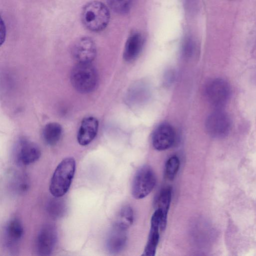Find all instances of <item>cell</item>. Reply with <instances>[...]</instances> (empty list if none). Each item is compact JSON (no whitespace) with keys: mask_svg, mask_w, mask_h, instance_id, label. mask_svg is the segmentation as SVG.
<instances>
[{"mask_svg":"<svg viewBox=\"0 0 256 256\" xmlns=\"http://www.w3.org/2000/svg\"><path fill=\"white\" fill-rule=\"evenodd\" d=\"M76 169L72 157L63 159L56 168L50 180L49 190L53 196L62 197L68 192Z\"/></svg>","mask_w":256,"mask_h":256,"instance_id":"6da1fadb","label":"cell"},{"mask_svg":"<svg viewBox=\"0 0 256 256\" xmlns=\"http://www.w3.org/2000/svg\"><path fill=\"white\" fill-rule=\"evenodd\" d=\"M81 19L88 30L93 32H99L107 26L110 19V13L104 4L93 0L84 6Z\"/></svg>","mask_w":256,"mask_h":256,"instance_id":"7a4b0ae2","label":"cell"},{"mask_svg":"<svg viewBox=\"0 0 256 256\" xmlns=\"http://www.w3.org/2000/svg\"><path fill=\"white\" fill-rule=\"evenodd\" d=\"M70 80L76 91L82 94H88L95 90L98 76L96 70L92 62L77 63L72 68Z\"/></svg>","mask_w":256,"mask_h":256,"instance_id":"3957f363","label":"cell"},{"mask_svg":"<svg viewBox=\"0 0 256 256\" xmlns=\"http://www.w3.org/2000/svg\"><path fill=\"white\" fill-rule=\"evenodd\" d=\"M156 182L154 172L148 166H144L136 173L132 187V196L142 199L148 195L153 190Z\"/></svg>","mask_w":256,"mask_h":256,"instance_id":"277c9868","label":"cell"},{"mask_svg":"<svg viewBox=\"0 0 256 256\" xmlns=\"http://www.w3.org/2000/svg\"><path fill=\"white\" fill-rule=\"evenodd\" d=\"M204 90L208 101L216 109H221L225 106L231 94L229 84L220 78H214L208 82Z\"/></svg>","mask_w":256,"mask_h":256,"instance_id":"5b68a950","label":"cell"},{"mask_svg":"<svg viewBox=\"0 0 256 256\" xmlns=\"http://www.w3.org/2000/svg\"><path fill=\"white\" fill-rule=\"evenodd\" d=\"M41 152L34 142L21 138L16 143L14 150V159L20 165L26 166L34 163L40 158Z\"/></svg>","mask_w":256,"mask_h":256,"instance_id":"8992f818","label":"cell"},{"mask_svg":"<svg viewBox=\"0 0 256 256\" xmlns=\"http://www.w3.org/2000/svg\"><path fill=\"white\" fill-rule=\"evenodd\" d=\"M206 128L208 134L214 138L226 136L231 128V120L228 114L221 109H216L207 118Z\"/></svg>","mask_w":256,"mask_h":256,"instance_id":"52a82bcc","label":"cell"},{"mask_svg":"<svg viewBox=\"0 0 256 256\" xmlns=\"http://www.w3.org/2000/svg\"><path fill=\"white\" fill-rule=\"evenodd\" d=\"M72 54L77 63H91L96 55V44L90 37H81L72 44Z\"/></svg>","mask_w":256,"mask_h":256,"instance_id":"ba28073f","label":"cell"},{"mask_svg":"<svg viewBox=\"0 0 256 256\" xmlns=\"http://www.w3.org/2000/svg\"><path fill=\"white\" fill-rule=\"evenodd\" d=\"M58 242L56 227L50 224L44 226L40 230L36 242V250L40 256L50 255L55 249Z\"/></svg>","mask_w":256,"mask_h":256,"instance_id":"9c48e42d","label":"cell"},{"mask_svg":"<svg viewBox=\"0 0 256 256\" xmlns=\"http://www.w3.org/2000/svg\"><path fill=\"white\" fill-rule=\"evenodd\" d=\"M24 233V227L19 219L12 218L8 222L4 230V243L8 251L12 254L16 252Z\"/></svg>","mask_w":256,"mask_h":256,"instance_id":"30bf717a","label":"cell"},{"mask_svg":"<svg viewBox=\"0 0 256 256\" xmlns=\"http://www.w3.org/2000/svg\"><path fill=\"white\" fill-rule=\"evenodd\" d=\"M176 134L173 128L164 124L159 126L152 136V144L158 150H164L170 148L174 144Z\"/></svg>","mask_w":256,"mask_h":256,"instance_id":"8fae6325","label":"cell"},{"mask_svg":"<svg viewBox=\"0 0 256 256\" xmlns=\"http://www.w3.org/2000/svg\"><path fill=\"white\" fill-rule=\"evenodd\" d=\"M162 212L159 209H156L150 220V228L148 239L142 255L154 256L160 240L159 228L162 221Z\"/></svg>","mask_w":256,"mask_h":256,"instance_id":"7c38bea8","label":"cell"},{"mask_svg":"<svg viewBox=\"0 0 256 256\" xmlns=\"http://www.w3.org/2000/svg\"><path fill=\"white\" fill-rule=\"evenodd\" d=\"M98 129V121L94 116L84 118L77 134L78 143L82 146L89 144L96 138Z\"/></svg>","mask_w":256,"mask_h":256,"instance_id":"4fadbf2b","label":"cell"},{"mask_svg":"<svg viewBox=\"0 0 256 256\" xmlns=\"http://www.w3.org/2000/svg\"><path fill=\"white\" fill-rule=\"evenodd\" d=\"M126 230L114 224L106 240V248L110 254H115L122 250L127 241Z\"/></svg>","mask_w":256,"mask_h":256,"instance_id":"5bb4252c","label":"cell"},{"mask_svg":"<svg viewBox=\"0 0 256 256\" xmlns=\"http://www.w3.org/2000/svg\"><path fill=\"white\" fill-rule=\"evenodd\" d=\"M144 44L141 34L135 32L131 34L125 44L123 56L126 62L134 60L140 52Z\"/></svg>","mask_w":256,"mask_h":256,"instance_id":"9a60e30c","label":"cell"},{"mask_svg":"<svg viewBox=\"0 0 256 256\" xmlns=\"http://www.w3.org/2000/svg\"><path fill=\"white\" fill-rule=\"evenodd\" d=\"M172 196V188L166 186L161 190L156 201V209H159L162 212V216L160 230L162 231L164 230L166 227L168 214L170 206Z\"/></svg>","mask_w":256,"mask_h":256,"instance_id":"2e32d148","label":"cell"},{"mask_svg":"<svg viewBox=\"0 0 256 256\" xmlns=\"http://www.w3.org/2000/svg\"><path fill=\"white\" fill-rule=\"evenodd\" d=\"M8 186L14 194H20L26 192L29 188L26 176L19 171L12 170L8 175Z\"/></svg>","mask_w":256,"mask_h":256,"instance_id":"e0dca14e","label":"cell"},{"mask_svg":"<svg viewBox=\"0 0 256 256\" xmlns=\"http://www.w3.org/2000/svg\"><path fill=\"white\" fill-rule=\"evenodd\" d=\"M62 134V127L57 122L47 124L44 128L42 132L44 142L51 146L56 145L60 141Z\"/></svg>","mask_w":256,"mask_h":256,"instance_id":"ac0fdd59","label":"cell"},{"mask_svg":"<svg viewBox=\"0 0 256 256\" xmlns=\"http://www.w3.org/2000/svg\"><path fill=\"white\" fill-rule=\"evenodd\" d=\"M48 214L52 218L58 219L63 217L67 212V205L62 197H55L50 199L46 206Z\"/></svg>","mask_w":256,"mask_h":256,"instance_id":"d6986e66","label":"cell"},{"mask_svg":"<svg viewBox=\"0 0 256 256\" xmlns=\"http://www.w3.org/2000/svg\"><path fill=\"white\" fill-rule=\"evenodd\" d=\"M134 218V214L132 208L129 206H126L119 211L114 224L127 230L132 224Z\"/></svg>","mask_w":256,"mask_h":256,"instance_id":"ffe728a7","label":"cell"},{"mask_svg":"<svg viewBox=\"0 0 256 256\" xmlns=\"http://www.w3.org/2000/svg\"><path fill=\"white\" fill-rule=\"evenodd\" d=\"M110 8L118 14H124L129 12L133 0H106Z\"/></svg>","mask_w":256,"mask_h":256,"instance_id":"44dd1931","label":"cell"},{"mask_svg":"<svg viewBox=\"0 0 256 256\" xmlns=\"http://www.w3.org/2000/svg\"><path fill=\"white\" fill-rule=\"evenodd\" d=\"M180 166L179 158L176 156L170 158L165 166V174L167 178L172 180L176 176Z\"/></svg>","mask_w":256,"mask_h":256,"instance_id":"7402d4cb","label":"cell"}]
</instances>
